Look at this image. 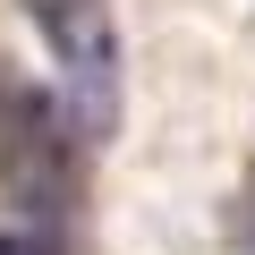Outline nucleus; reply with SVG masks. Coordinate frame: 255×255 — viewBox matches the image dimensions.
Instances as JSON below:
<instances>
[{
  "mask_svg": "<svg viewBox=\"0 0 255 255\" xmlns=\"http://www.w3.org/2000/svg\"><path fill=\"white\" fill-rule=\"evenodd\" d=\"M0 196L34 213V230H68L85 196V128L68 94H43L34 77L0 68Z\"/></svg>",
  "mask_w": 255,
  "mask_h": 255,
  "instance_id": "nucleus-1",
  "label": "nucleus"
},
{
  "mask_svg": "<svg viewBox=\"0 0 255 255\" xmlns=\"http://www.w3.org/2000/svg\"><path fill=\"white\" fill-rule=\"evenodd\" d=\"M17 9L51 43V68H60V94L85 128V145H111L119 136V17H111V0H17Z\"/></svg>",
  "mask_w": 255,
  "mask_h": 255,
  "instance_id": "nucleus-2",
  "label": "nucleus"
},
{
  "mask_svg": "<svg viewBox=\"0 0 255 255\" xmlns=\"http://www.w3.org/2000/svg\"><path fill=\"white\" fill-rule=\"evenodd\" d=\"M0 255H51L43 230H0Z\"/></svg>",
  "mask_w": 255,
  "mask_h": 255,
  "instance_id": "nucleus-3",
  "label": "nucleus"
}]
</instances>
